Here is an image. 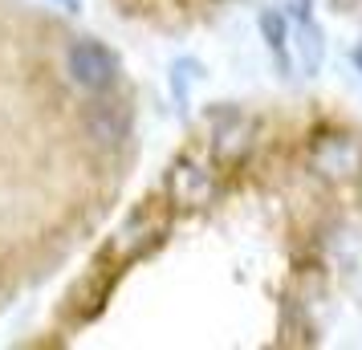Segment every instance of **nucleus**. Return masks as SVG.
I'll return each instance as SVG.
<instances>
[{
	"mask_svg": "<svg viewBox=\"0 0 362 350\" xmlns=\"http://www.w3.org/2000/svg\"><path fill=\"white\" fill-rule=\"evenodd\" d=\"M66 74L82 90L102 94V90H110L118 82L122 66H118V57L110 45H102L94 37H78V41H69V49H66Z\"/></svg>",
	"mask_w": 362,
	"mask_h": 350,
	"instance_id": "nucleus-1",
	"label": "nucleus"
},
{
	"mask_svg": "<svg viewBox=\"0 0 362 350\" xmlns=\"http://www.w3.org/2000/svg\"><path fill=\"white\" fill-rule=\"evenodd\" d=\"M167 196L175 208H204L216 196V175L196 159H175L167 171Z\"/></svg>",
	"mask_w": 362,
	"mask_h": 350,
	"instance_id": "nucleus-2",
	"label": "nucleus"
},
{
	"mask_svg": "<svg viewBox=\"0 0 362 350\" xmlns=\"http://www.w3.org/2000/svg\"><path fill=\"white\" fill-rule=\"evenodd\" d=\"M131 106L127 102H94L90 110H86L82 127L86 134L94 139V143H102V147H118V143H127V134H131Z\"/></svg>",
	"mask_w": 362,
	"mask_h": 350,
	"instance_id": "nucleus-3",
	"label": "nucleus"
},
{
	"mask_svg": "<svg viewBox=\"0 0 362 350\" xmlns=\"http://www.w3.org/2000/svg\"><path fill=\"white\" fill-rule=\"evenodd\" d=\"M163 236H167V220L155 216V212H143V216H134L131 224H122V233H118V240H115V252L139 261V257H147L151 249H159Z\"/></svg>",
	"mask_w": 362,
	"mask_h": 350,
	"instance_id": "nucleus-4",
	"label": "nucleus"
},
{
	"mask_svg": "<svg viewBox=\"0 0 362 350\" xmlns=\"http://www.w3.org/2000/svg\"><path fill=\"white\" fill-rule=\"evenodd\" d=\"M334 4H342V13H350V17L362 21V0H334Z\"/></svg>",
	"mask_w": 362,
	"mask_h": 350,
	"instance_id": "nucleus-5",
	"label": "nucleus"
},
{
	"mask_svg": "<svg viewBox=\"0 0 362 350\" xmlns=\"http://www.w3.org/2000/svg\"><path fill=\"white\" fill-rule=\"evenodd\" d=\"M53 4H62L66 13H82V0H53Z\"/></svg>",
	"mask_w": 362,
	"mask_h": 350,
	"instance_id": "nucleus-6",
	"label": "nucleus"
}]
</instances>
